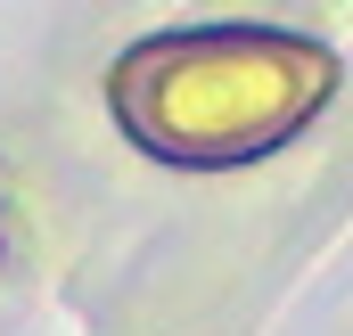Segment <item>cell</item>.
I'll return each instance as SVG.
<instances>
[{
	"label": "cell",
	"mask_w": 353,
	"mask_h": 336,
	"mask_svg": "<svg viewBox=\"0 0 353 336\" xmlns=\"http://www.w3.org/2000/svg\"><path fill=\"white\" fill-rule=\"evenodd\" d=\"M115 115L140 148L173 165L263 156L329 90V58L288 33H165L115 66Z\"/></svg>",
	"instance_id": "1"
}]
</instances>
